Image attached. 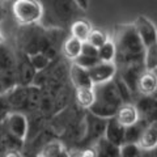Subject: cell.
<instances>
[{
    "label": "cell",
    "instance_id": "cell-1",
    "mask_svg": "<svg viewBox=\"0 0 157 157\" xmlns=\"http://www.w3.org/2000/svg\"><path fill=\"white\" fill-rule=\"evenodd\" d=\"M113 42L115 45V66L123 68L128 66H143L145 47L141 43L134 25H118L114 30ZM144 67V66H143Z\"/></svg>",
    "mask_w": 157,
    "mask_h": 157
},
{
    "label": "cell",
    "instance_id": "cell-2",
    "mask_svg": "<svg viewBox=\"0 0 157 157\" xmlns=\"http://www.w3.org/2000/svg\"><path fill=\"white\" fill-rule=\"evenodd\" d=\"M42 17L38 25L47 30H64L78 17L81 11L75 0H39ZM82 12V11H81Z\"/></svg>",
    "mask_w": 157,
    "mask_h": 157
},
{
    "label": "cell",
    "instance_id": "cell-3",
    "mask_svg": "<svg viewBox=\"0 0 157 157\" xmlns=\"http://www.w3.org/2000/svg\"><path fill=\"white\" fill-rule=\"evenodd\" d=\"M93 89L96 93V100L90 106L89 111L105 119L114 117L117 109L123 104V98L119 93L115 80L113 78L102 84L93 85Z\"/></svg>",
    "mask_w": 157,
    "mask_h": 157
},
{
    "label": "cell",
    "instance_id": "cell-4",
    "mask_svg": "<svg viewBox=\"0 0 157 157\" xmlns=\"http://www.w3.org/2000/svg\"><path fill=\"white\" fill-rule=\"evenodd\" d=\"M12 14L20 26L38 25L42 17L41 3L39 0H14Z\"/></svg>",
    "mask_w": 157,
    "mask_h": 157
},
{
    "label": "cell",
    "instance_id": "cell-5",
    "mask_svg": "<svg viewBox=\"0 0 157 157\" xmlns=\"http://www.w3.org/2000/svg\"><path fill=\"white\" fill-rule=\"evenodd\" d=\"M6 128L16 140L24 141L29 134V122L22 113H11L6 117Z\"/></svg>",
    "mask_w": 157,
    "mask_h": 157
},
{
    "label": "cell",
    "instance_id": "cell-6",
    "mask_svg": "<svg viewBox=\"0 0 157 157\" xmlns=\"http://www.w3.org/2000/svg\"><path fill=\"white\" fill-rule=\"evenodd\" d=\"M134 28L139 36L141 43L144 47H148L151 45L157 42V32H156V26L155 24L151 21L148 17L145 16H139L136 17L134 21Z\"/></svg>",
    "mask_w": 157,
    "mask_h": 157
},
{
    "label": "cell",
    "instance_id": "cell-7",
    "mask_svg": "<svg viewBox=\"0 0 157 157\" xmlns=\"http://www.w3.org/2000/svg\"><path fill=\"white\" fill-rule=\"evenodd\" d=\"M86 70H88V73H89V77L93 82V85L102 84V82L113 80L118 72L115 63H106L100 60L92 67L86 68Z\"/></svg>",
    "mask_w": 157,
    "mask_h": 157
},
{
    "label": "cell",
    "instance_id": "cell-8",
    "mask_svg": "<svg viewBox=\"0 0 157 157\" xmlns=\"http://www.w3.org/2000/svg\"><path fill=\"white\" fill-rule=\"evenodd\" d=\"M17 67H16V73H14V77L20 85H29L32 84L33 77L36 75V70L33 68V66L30 64V60H29L28 54L25 52H20L18 58L16 59Z\"/></svg>",
    "mask_w": 157,
    "mask_h": 157
},
{
    "label": "cell",
    "instance_id": "cell-9",
    "mask_svg": "<svg viewBox=\"0 0 157 157\" xmlns=\"http://www.w3.org/2000/svg\"><path fill=\"white\" fill-rule=\"evenodd\" d=\"M114 118L122 127L126 128V127H130L132 124L137 123V122L141 119V115H140L139 110H137L136 105L131 104V102H123V104L117 109Z\"/></svg>",
    "mask_w": 157,
    "mask_h": 157
},
{
    "label": "cell",
    "instance_id": "cell-10",
    "mask_svg": "<svg viewBox=\"0 0 157 157\" xmlns=\"http://www.w3.org/2000/svg\"><path fill=\"white\" fill-rule=\"evenodd\" d=\"M156 88H157L156 72L143 70L136 78L135 90L141 96H155Z\"/></svg>",
    "mask_w": 157,
    "mask_h": 157
},
{
    "label": "cell",
    "instance_id": "cell-11",
    "mask_svg": "<svg viewBox=\"0 0 157 157\" xmlns=\"http://www.w3.org/2000/svg\"><path fill=\"white\" fill-rule=\"evenodd\" d=\"M137 144L143 152H149L152 149H156L157 147V123L156 119L148 122L145 124L143 132L137 140Z\"/></svg>",
    "mask_w": 157,
    "mask_h": 157
},
{
    "label": "cell",
    "instance_id": "cell-12",
    "mask_svg": "<svg viewBox=\"0 0 157 157\" xmlns=\"http://www.w3.org/2000/svg\"><path fill=\"white\" fill-rule=\"evenodd\" d=\"M104 136L109 141H111L113 144L119 147L122 143H123V139H124V127H122L119 123H118L114 117L107 118Z\"/></svg>",
    "mask_w": 157,
    "mask_h": 157
},
{
    "label": "cell",
    "instance_id": "cell-13",
    "mask_svg": "<svg viewBox=\"0 0 157 157\" xmlns=\"http://www.w3.org/2000/svg\"><path fill=\"white\" fill-rule=\"evenodd\" d=\"M70 77L75 88H84V86H93V82L89 77L88 70L81 66L73 63L70 70Z\"/></svg>",
    "mask_w": 157,
    "mask_h": 157
},
{
    "label": "cell",
    "instance_id": "cell-14",
    "mask_svg": "<svg viewBox=\"0 0 157 157\" xmlns=\"http://www.w3.org/2000/svg\"><path fill=\"white\" fill-rule=\"evenodd\" d=\"M92 28L93 26L89 22V20L77 17L76 20H73L70 25V36L80 39L81 42H85L90 30H92Z\"/></svg>",
    "mask_w": 157,
    "mask_h": 157
},
{
    "label": "cell",
    "instance_id": "cell-15",
    "mask_svg": "<svg viewBox=\"0 0 157 157\" xmlns=\"http://www.w3.org/2000/svg\"><path fill=\"white\" fill-rule=\"evenodd\" d=\"M82 43L80 39H77L75 37H68L63 41V45H62V54L64 55L68 60H75L78 56L81 55V51H82Z\"/></svg>",
    "mask_w": 157,
    "mask_h": 157
},
{
    "label": "cell",
    "instance_id": "cell-16",
    "mask_svg": "<svg viewBox=\"0 0 157 157\" xmlns=\"http://www.w3.org/2000/svg\"><path fill=\"white\" fill-rule=\"evenodd\" d=\"M75 100L76 104L85 110H89L93 102L96 100V93L93 86H84V88H75Z\"/></svg>",
    "mask_w": 157,
    "mask_h": 157
},
{
    "label": "cell",
    "instance_id": "cell-17",
    "mask_svg": "<svg viewBox=\"0 0 157 157\" xmlns=\"http://www.w3.org/2000/svg\"><path fill=\"white\" fill-rule=\"evenodd\" d=\"M93 148L96 151V156H119V147L113 144L104 135L96 140V145Z\"/></svg>",
    "mask_w": 157,
    "mask_h": 157
},
{
    "label": "cell",
    "instance_id": "cell-18",
    "mask_svg": "<svg viewBox=\"0 0 157 157\" xmlns=\"http://www.w3.org/2000/svg\"><path fill=\"white\" fill-rule=\"evenodd\" d=\"M67 155L64 144L60 140H50L42 147V151L38 152V156H46V157H54V156H62Z\"/></svg>",
    "mask_w": 157,
    "mask_h": 157
},
{
    "label": "cell",
    "instance_id": "cell-19",
    "mask_svg": "<svg viewBox=\"0 0 157 157\" xmlns=\"http://www.w3.org/2000/svg\"><path fill=\"white\" fill-rule=\"evenodd\" d=\"M97 59L100 62L114 63V60H115V45H114V42H113V39H107L101 47L97 48Z\"/></svg>",
    "mask_w": 157,
    "mask_h": 157
},
{
    "label": "cell",
    "instance_id": "cell-20",
    "mask_svg": "<svg viewBox=\"0 0 157 157\" xmlns=\"http://www.w3.org/2000/svg\"><path fill=\"white\" fill-rule=\"evenodd\" d=\"M143 66L144 70L156 72L157 67V45L153 43L144 50V56H143Z\"/></svg>",
    "mask_w": 157,
    "mask_h": 157
},
{
    "label": "cell",
    "instance_id": "cell-21",
    "mask_svg": "<svg viewBox=\"0 0 157 157\" xmlns=\"http://www.w3.org/2000/svg\"><path fill=\"white\" fill-rule=\"evenodd\" d=\"M107 39H109V37H107V34L104 30H101V29H96V28H92V30H90L89 36H88L85 42L88 43V45L93 46L94 48H98V47H101L102 45H104Z\"/></svg>",
    "mask_w": 157,
    "mask_h": 157
},
{
    "label": "cell",
    "instance_id": "cell-22",
    "mask_svg": "<svg viewBox=\"0 0 157 157\" xmlns=\"http://www.w3.org/2000/svg\"><path fill=\"white\" fill-rule=\"evenodd\" d=\"M28 56H29V60H30V64L33 66V68L36 71L45 70L51 63V60L48 59V56L45 52H36V54H32V55H28Z\"/></svg>",
    "mask_w": 157,
    "mask_h": 157
},
{
    "label": "cell",
    "instance_id": "cell-23",
    "mask_svg": "<svg viewBox=\"0 0 157 157\" xmlns=\"http://www.w3.org/2000/svg\"><path fill=\"white\" fill-rule=\"evenodd\" d=\"M143 153L137 143H122L119 145V156L122 157H139Z\"/></svg>",
    "mask_w": 157,
    "mask_h": 157
},
{
    "label": "cell",
    "instance_id": "cell-24",
    "mask_svg": "<svg viewBox=\"0 0 157 157\" xmlns=\"http://www.w3.org/2000/svg\"><path fill=\"white\" fill-rule=\"evenodd\" d=\"M97 62H98L97 58H94V56H88V55H84V54H81V55L78 56L77 59L73 60V63H76V64L84 67V68H89L93 64H96Z\"/></svg>",
    "mask_w": 157,
    "mask_h": 157
},
{
    "label": "cell",
    "instance_id": "cell-25",
    "mask_svg": "<svg viewBox=\"0 0 157 157\" xmlns=\"http://www.w3.org/2000/svg\"><path fill=\"white\" fill-rule=\"evenodd\" d=\"M81 54H84V55H88V56H94L97 58V48H94L93 46L88 45L86 42L82 43V51Z\"/></svg>",
    "mask_w": 157,
    "mask_h": 157
},
{
    "label": "cell",
    "instance_id": "cell-26",
    "mask_svg": "<svg viewBox=\"0 0 157 157\" xmlns=\"http://www.w3.org/2000/svg\"><path fill=\"white\" fill-rule=\"evenodd\" d=\"M75 3L77 4V7L80 8L82 12H85L88 7H89V0H75Z\"/></svg>",
    "mask_w": 157,
    "mask_h": 157
},
{
    "label": "cell",
    "instance_id": "cell-27",
    "mask_svg": "<svg viewBox=\"0 0 157 157\" xmlns=\"http://www.w3.org/2000/svg\"><path fill=\"white\" fill-rule=\"evenodd\" d=\"M4 156H21V152L14 151V149H9L7 152H4Z\"/></svg>",
    "mask_w": 157,
    "mask_h": 157
},
{
    "label": "cell",
    "instance_id": "cell-28",
    "mask_svg": "<svg viewBox=\"0 0 157 157\" xmlns=\"http://www.w3.org/2000/svg\"><path fill=\"white\" fill-rule=\"evenodd\" d=\"M3 17H4V8L2 6V3H0V22L3 21Z\"/></svg>",
    "mask_w": 157,
    "mask_h": 157
},
{
    "label": "cell",
    "instance_id": "cell-29",
    "mask_svg": "<svg viewBox=\"0 0 157 157\" xmlns=\"http://www.w3.org/2000/svg\"><path fill=\"white\" fill-rule=\"evenodd\" d=\"M3 43V34H2V32H0V45Z\"/></svg>",
    "mask_w": 157,
    "mask_h": 157
},
{
    "label": "cell",
    "instance_id": "cell-30",
    "mask_svg": "<svg viewBox=\"0 0 157 157\" xmlns=\"http://www.w3.org/2000/svg\"><path fill=\"white\" fill-rule=\"evenodd\" d=\"M6 2H7V0H0V3H2V4H3V3H6Z\"/></svg>",
    "mask_w": 157,
    "mask_h": 157
}]
</instances>
